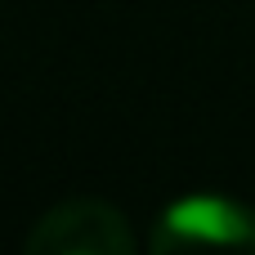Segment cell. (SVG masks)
Segmentation results:
<instances>
[{
    "label": "cell",
    "instance_id": "1",
    "mask_svg": "<svg viewBox=\"0 0 255 255\" xmlns=\"http://www.w3.org/2000/svg\"><path fill=\"white\" fill-rule=\"evenodd\" d=\"M148 247L157 255H175V251H251L255 255V211L233 202V197H215V193L179 197L157 215Z\"/></svg>",
    "mask_w": 255,
    "mask_h": 255
},
{
    "label": "cell",
    "instance_id": "2",
    "mask_svg": "<svg viewBox=\"0 0 255 255\" xmlns=\"http://www.w3.org/2000/svg\"><path fill=\"white\" fill-rule=\"evenodd\" d=\"M27 255H130L134 233L121 220L117 206L99 197H76L36 220V229L22 242Z\"/></svg>",
    "mask_w": 255,
    "mask_h": 255
}]
</instances>
